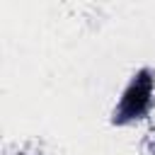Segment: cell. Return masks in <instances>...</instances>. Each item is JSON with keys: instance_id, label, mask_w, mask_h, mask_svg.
Here are the masks:
<instances>
[{"instance_id": "cell-1", "label": "cell", "mask_w": 155, "mask_h": 155, "mask_svg": "<svg viewBox=\"0 0 155 155\" xmlns=\"http://www.w3.org/2000/svg\"><path fill=\"white\" fill-rule=\"evenodd\" d=\"M150 92H153V80H150L148 73H140L136 78V82L128 87V92H126V97L121 102V114L124 116H138L148 107Z\"/></svg>"}]
</instances>
